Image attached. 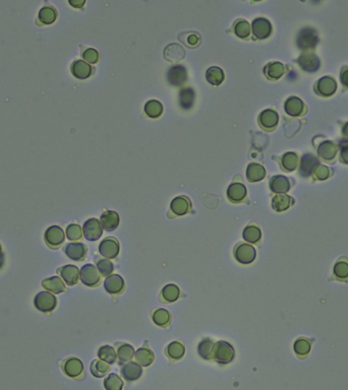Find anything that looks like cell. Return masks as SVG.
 Here are the masks:
<instances>
[{"label":"cell","mask_w":348,"mask_h":390,"mask_svg":"<svg viewBox=\"0 0 348 390\" xmlns=\"http://www.w3.org/2000/svg\"><path fill=\"white\" fill-rule=\"evenodd\" d=\"M96 267L101 276H105V278L114 271L113 263L106 258H96Z\"/></svg>","instance_id":"obj_35"},{"label":"cell","mask_w":348,"mask_h":390,"mask_svg":"<svg viewBox=\"0 0 348 390\" xmlns=\"http://www.w3.org/2000/svg\"><path fill=\"white\" fill-rule=\"evenodd\" d=\"M109 371H110L109 364L100 359L94 360L91 364V372L93 376L97 377V378H102V377L106 376L109 373Z\"/></svg>","instance_id":"obj_31"},{"label":"cell","mask_w":348,"mask_h":390,"mask_svg":"<svg viewBox=\"0 0 348 390\" xmlns=\"http://www.w3.org/2000/svg\"><path fill=\"white\" fill-rule=\"evenodd\" d=\"M120 373L124 380L128 382H133L135 380H138L143 375V369L142 366H140L138 363L130 361L122 365Z\"/></svg>","instance_id":"obj_12"},{"label":"cell","mask_w":348,"mask_h":390,"mask_svg":"<svg viewBox=\"0 0 348 390\" xmlns=\"http://www.w3.org/2000/svg\"><path fill=\"white\" fill-rule=\"evenodd\" d=\"M119 242L113 237H107L99 245V253L106 259H115L119 255Z\"/></svg>","instance_id":"obj_7"},{"label":"cell","mask_w":348,"mask_h":390,"mask_svg":"<svg viewBox=\"0 0 348 390\" xmlns=\"http://www.w3.org/2000/svg\"><path fill=\"white\" fill-rule=\"evenodd\" d=\"M309 349H310V345H309V343L306 341V339H304V338L297 339L296 343L294 344V350H295V353H296L298 356H301V357H304V356L307 355V354H308V351H309Z\"/></svg>","instance_id":"obj_43"},{"label":"cell","mask_w":348,"mask_h":390,"mask_svg":"<svg viewBox=\"0 0 348 390\" xmlns=\"http://www.w3.org/2000/svg\"><path fill=\"white\" fill-rule=\"evenodd\" d=\"M215 341L210 337H205L197 345V354L202 359L206 361L213 360V350H214Z\"/></svg>","instance_id":"obj_22"},{"label":"cell","mask_w":348,"mask_h":390,"mask_svg":"<svg viewBox=\"0 0 348 390\" xmlns=\"http://www.w3.org/2000/svg\"><path fill=\"white\" fill-rule=\"evenodd\" d=\"M83 234L87 240L90 242H95L99 240L103 234V228L100 221L95 218L86 221L83 226Z\"/></svg>","instance_id":"obj_8"},{"label":"cell","mask_w":348,"mask_h":390,"mask_svg":"<svg viewBox=\"0 0 348 390\" xmlns=\"http://www.w3.org/2000/svg\"><path fill=\"white\" fill-rule=\"evenodd\" d=\"M65 253L71 260L83 261L88 253V247L81 242H72L65 247Z\"/></svg>","instance_id":"obj_14"},{"label":"cell","mask_w":348,"mask_h":390,"mask_svg":"<svg viewBox=\"0 0 348 390\" xmlns=\"http://www.w3.org/2000/svg\"><path fill=\"white\" fill-rule=\"evenodd\" d=\"M185 52L183 48L178 44H170L164 50L165 59L171 62H177L184 58Z\"/></svg>","instance_id":"obj_28"},{"label":"cell","mask_w":348,"mask_h":390,"mask_svg":"<svg viewBox=\"0 0 348 390\" xmlns=\"http://www.w3.org/2000/svg\"><path fill=\"white\" fill-rule=\"evenodd\" d=\"M98 358L108 363L109 365H112L117 360L116 350L110 346H103L98 350Z\"/></svg>","instance_id":"obj_32"},{"label":"cell","mask_w":348,"mask_h":390,"mask_svg":"<svg viewBox=\"0 0 348 390\" xmlns=\"http://www.w3.org/2000/svg\"><path fill=\"white\" fill-rule=\"evenodd\" d=\"M247 194L246 188L242 183L234 182L229 185L227 189V198L232 204H240L245 199Z\"/></svg>","instance_id":"obj_15"},{"label":"cell","mask_w":348,"mask_h":390,"mask_svg":"<svg viewBox=\"0 0 348 390\" xmlns=\"http://www.w3.org/2000/svg\"><path fill=\"white\" fill-rule=\"evenodd\" d=\"M116 355L120 363H129L134 357V349L132 346L126 343H116Z\"/></svg>","instance_id":"obj_25"},{"label":"cell","mask_w":348,"mask_h":390,"mask_svg":"<svg viewBox=\"0 0 348 390\" xmlns=\"http://www.w3.org/2000/svg\"><path fill=\"white\" fill-rule=\"evenodd\" d=\"M62 370L65 374L73 379H81L84 376L83 362L77 357L67 358L62 363Z\"/></svg>","instance_id":"obj_5"},{"label":"cell","mask_w":348,"mask_h":390,"mask_svg":"<svg viewBox=\"0 0 348 390\" xmlns=\"http://www.w3.org/2000/svg\"><path fill=\"white\" fill-rule=\"evenodd\" d=\"M180 294L179 287L175 284H168L162 288L158 298L161 303H173L179 299Z\"/></svg>","instance_id":"obj_17"},{"label":"cell","mask_w":348,"mask_h":390,"mask_svg":"<svg viewBox=\"0 0 348 390\" xmlns=\"http://www.w3.org/2000/svg\"><path fill=\"white\" fill-rule=\"evenodd\" d=\"M206 79L211 84L219 85L224 81V71L217 66L210 67L206 72Z\"/></svg>","instance_id":"obj_33"},{"label":"cell","mask_w":348,"mask_h":390,"mask_svg":"<svg viewBox=\"0 0 348 390\" xmlns=\"http://www.w3.org/2000/svg\"><path fill=\"white\" fill-rule=\"evenodd\" d=\"M198 43H200V36H197L196 34L190 35L188 42H186L189 46H196Z\"/></svg>","instance_id":"obj_46"},{"label":"cell","mask_w":348,"mask_h":390,"mask_svg":"<svg viewBox=\"0 0 348 390\" xmlns=\"http://www.w3.org/2000/svg\"><path fill=\"white\" fill-rule=\"evenodd\" d=\"M44 240L47 246L52 249H58L65 243V235L64 230L58 227V226H51V227H49L45 231Z\"/></svg>","instance_id":"obj_6"},{"label":"cell","mask_w":348,"mask_h":390,"mask_svg":"<svg viewBox=\"0 0 348 390\" xmlns=\"http://www.w3.org/2000/svg\"><path fill=\"white\" fill-rule=\"evenodd\" d=\"M59 278L65 282L67 286H76L80 282V269L76 266L67 264V266L61 267L57 269Z\"/></svg>","instance_id":"obj_9"},{"label":"cell","mask_w":348,"mask_h":390,"mask_svg":"<svg viewBox=\"0 0 348 390\" xmlns=\"http://www.w3.org/2000/svg\"><path fill=\"white\" fill-rule=\"evenodd\" d=\"M83 57L86 61L90 62V63H97L98 60H99V53L97 52V50L93 49V48H89L87 49L84 51L83 53Z\"/></svg>","instance_id":"obj_45"},{"label":"cell","mask_w":348,"mask_h":390,"mask_svg":"<svg viewBox=\"0 0 348 390\" xmlns=\"http://www.w3.org/2000/svg\"><path fill=\"white\" fill-rule=\"evenodd\" d=\"M69 4L76 8H82L85 4V1H71V0H69Z\"/></svg>","instance_id":"obj_47"},{"label":"cell","mask_w":348,"mask_h":390,"mask_svg":"<svg viewBox=\"0 0 348 390\" xmlns=\"http://www.w3.org/2000/svg\"><path fill=\"white\" fill-rule=\"evenodd\" d=\"M270 186H271V190L277 193L286 192L289 189L288 181L286 180V178L281 177V176H277V177L273 178L271 180Z\"/></svg>","instance_id":"obj_38"},{"label":"cell","mask_w":348,"mask_h":390,"mask_svg":"<svg viewBox=\"0 0 348 390\" xmlns=\"http://www.w3.org/2000/svg\"><path fill=\"white\" fill-rule=\"evenodd\" d=\"M134 362L138 363L142 367H148L154 362L155 355L153 350L148 348V344H145V347H142L136 349L134 353Z\"/></svg>","instance_id":"obj_16"},{"label":"cell","mask_w":348,"mask_h":390,"mask_svg":"<svg viewBox=\"0 0 348 390\" xmlns=\"http://www.w3.org/2000/svg\"><path fill=\"white\" fill-rule=\"evenodd\" d=\"M3 264H4V254L2 252L1 244H0V269L3 267Z\"/></svg>","instance_id":"obj_48"},{"label":"cell","mask_w":348,"mask_h":390,"mask_svg":"<svg viewBox=\"0 0 348 390\" xmlns=\"http://www.w3.org/2000/svg\"><path fill=\"white\" fill-rule=\"evenodd\" d=\"M188 80V72L182 65H173L167 71V81L171 85L180 86Z\"/></svg>","instance_id":"obj_13"},{"label":"cell","mask_w":348,"mask_h":390,"mask_svg":"<svg viewBox=\"0 0 348 390\" xmlns=\"http://www.w3.org/2000/svg\"><path fill=\"white\" fill-rule=\"evenodd\" d=\"M277 121H278V116L276 113L272 110H266L262 112L259 117V122L261 124V126L266 129H271L274 127L277 124Z\"/></svg>","instance_id":"obj_29"},{"label":"cell","mask_w":348,"mask_h":390,"mask_svg":"<svg viewBox=\"0 0 348 390\" xmlns=\"http://www.w3.org/2000/svg\"><path fill=\"white\" fill-rule=\"evenodd\" d=\"M42 287L47 292H50L53 295H58L66 291L65 284L59 276H51V278L45 279L42 282Z\"/></svg>","instance_id":"obj_19"},{"label":"cell","mask_w":348,"mask_h":390,"mask_svg":"<svg viewBox=\"0 0 348 390\" xmlns=\"http://www.w3.org/2000/svg\"><path fill=\"white\" fill-rule=\"evenodd\" d=\"M119 216L114 210H106L102 213L100 223L102 228L107 232H112L116 230L119 226Z\"/></svg>","instance_id":"obj_18"},{"label":"cell","mask_w":348,"mask_h":390,"mask_svg":"<svg viewBox=\"0 0 348 390\" xmlns=\"http://www.w3.org/2000/svg\"><path fill=\"white\" fill-rule=\"evenodd\" d=\"M334 273L336 274L338 278L344 279L348 276V263L345 261L338 262L334 268Z\"/></svg>","instance_id":"obj_44"},{"label":"cell","mask_w":348,"mask_h":390,"mask_svg":"<svg viewBox=\"0 0 348 390\" xmlns=\"http://www.w3.org/2000/svg\"><path fill=\"white\" fill-rule=\"evenodd\" d=\"M192 210V203L190 198L180 195L174 198L170 204V212L173 217L185 216Z\"/></svg>","instance_id":"obj_11"},{"label":"cell","mask_w":348,"mask_h":390,"mask_svg":"<svg viewBox=\"0 0 348 390\" xmlns=\"http://www.w3.org/2000/svg\"><path fill=\"white\" fill-rule=\"evenodd\" d=\"M234 33L236 36L241 38V39H244V38L250 36L251 33L250 23L244 20L238 21L234 24Z\"/></svg>","instance_id":"obj_40"},{"label":"cell","mask_w":348,"mask_h":390,"mask_svg":"<svg viewBox=\"0 0 348 390\" xmlns=\"http://www.w3.org/2000/svg\"><path fill=\"white\" fill-rule=\"evenodd\" d=\"M265 176H266V171L263 166H261L256 163H251L250 165L247 166L246 177L250 182L261 181L262 179H264Z\"/></svg>","instance_id":"obj_27"},{"label":"cell","mask_w":348,"mask_h":390,"mask_svg":"<svg viewBox=\"0 0 348 390\" xmlns=\"http://www.w3.org/2000/svg\"><path fill=\"white\" fill-rule=\"evenodd\" d=\"M145 112L146 114L151 118H158L163 112V106L159 101L151 100L146 103L145 105Z\"/></svg>","instance_id":"obj_36"},{"label":"cell","mask_w":348,"mask_h":390,"mask_svg":"<svg viewBox=\"0 0 348 390\" xmlns=\"http://www.w3.org/2000/svg\"><path fill=\"white\" fill-rule=\"evenodd\" d=\"M252 29L254 35L259 38V39H265V38L269 37L271 34V24L270 22L262 18L256 19L253 21Z\"/></svg>","instance_id":"obj_23"},{"label":"cell","mask_w":348,"mask_h":390,"mask_svg":"<svg viewBox=\"0 0 348 390\" xmlns=\"http://www.w3.org/2000/svg\"><path fill=\"white\" fill-rule=\"evenodd\" d=\"M104 288L108 294L112 296H118L126 290V283H124V280L122 279L121 275L111 274L107 276L104 282Z\"/></svg>","instance_id":"obj_10"},{"label":"cell","mask_w":348,"mask_h":390,"mask_svg":"<svg viewBox=\"0 0 348 390\" xmlns=\"http://www.w3.org/2000/svg\"><path fill=\"white\" fill-rule=\"evenodd\" d=\"M80 279L81 282L90 287H96L100 285L101 282V274L99 273L97 267L94 264L88 263L85 264V266L81 268L80 270Z\"/></svg>","instance_id":"obj_4"},{"label":"cell","mask_w":348,"mask_h":390,"mask_svg":"<svg viewBox=\"0 0 348 390\" xmlns=\"http://www.w3.org/2000/svg\"><path fill=\"white\" fill-rule=\"evenodd\" d=\"M151 317L153 322L159 326L163 327V328H167L170 325L172 316L169 311L163 308H154L151 310Z\"/></svg>","instance_id":"obj_20"},{"label":"cell","mask_w":348,"mask_h":390,"mask_svg":"<svg viewBox=\"0 0 348 390\" xmlns=\"http://www.w3.org/2000/svg\"><path fill=\"white\" fill-rule=\"evenodd\" d=\"M185 354V347L179 341H174L170 343L165 349V355L171 361H178L183 358Z\"/></svg>","instance_id":"obj_24"},{"label":"cell","mask_w":348,"mask_h":390,"mask_svg":"<svg viewBox=\"0 0 348 390\" xmlns=\"http://www.w3.org/2000/svg\"><path fill=\"white\" fill-rule=\"evenodd\" d=\"M104 388L106 390H123V381L117 374L111 373L104 380Z\"/></svg>","instance_id":"obj_37"},{"label":"cell","mask_w":348,"mask_h":390,"mask_svg":"<svg viewBox=\"0 0 348 390\" xmlns=\"http://www.w3.org/2000/svg\"><path fill=\"white\" fill-rule=\"evenodd\" d=\"M71 72L74 78L79 80H86L91 77L92 67L84 60H77L71 65Z\"/></svg>","instance_id":"obj_21"},{"label":"cell","mask_w":348,"mask_h":390,"mask_svg":"<svg viewBox=\"0 0 348 390\" xmlns=\"http://www.w3.org/2000/svg\"><path fill=\"white\" fill-rule=\"evenodd\" d=\"M233 256L236 261L246 266V264H251L256 260L257 251L251 244L239 242L233 249Z\"/></svg>","instance_id":"obj_2"},{"label":"cell","mask_w":348,"mask_h":390,"mask_svg":"<svg viewBox=\"0 0 348 390\" xmlns=\"http://www.w3.org/2000/svg\"><path fill=\"white\" fill-rule=\"evenodd\" d=\"M290 200L287 195H276L272 200V206L276 211H283L289 207Z\"/></svg>","instance_id":"obj_39"},{"label":"cell","mask_w":348,"mask_h":390,"mask_svg":"<svg viewBox=\"0 0 348 390\" xmlns=\"http://www.w3.org/2000/svg\"><path fill=\"white\" fill-rule=\"evenodd\" d=\"M38 19L43 24H51L57 19V11L50 6H44L40 9Z\"/></svg>","instance_id":"obj_34"},{"label":"cell","mask_w":348,"mask_h":390,"mask_svg":"<svg viewBox=\"0 0 348 390\" xmlns=\"http://www.w3.org/2000/svg\"><path fill=\"white\" fill-rule=\"evenodd\" d=\"M235 351L233 347L225 341L215 342L213 350V360L218 364L227 365L231 363L234 359Z\"/></svg>","instance_id":"obj_1"},{"label":"cell","mask_w":348,"mask_h":390,"mask_svg":"<svg viewBox=\"0 0 348 390\" xmlns=\"http://www.w3.org/2000/svg\"><path fill=\"white\" fill-rule=\"evenodd\" d=\"M242 238L248 244H259L262 238V232L255 224H250L244 228L242 232Z\"/></svg>","instance_id":"obj_26"},{"label":"cell","mask_w":348,"mask_h":390,"mask_svg":"<svg viewBox=\"0 0 348 390\" xmlns=\"http://www.w3.org/2000/svg\"><path fill=\"white\" fill-rule=\"evenodd\" d=\"M34 305L37 310L43 313H50L57 306V299L52 293L43 291L35 296Z\"/></svg>","instance_id":"obj_3"},{"label":"cell","mask_w":348,"mask_h":390,"mask_svg":"<svg viewBox=\"0 0 348 390\" xmlns=\"http://www.w3.org/2000/svg\"><path fill=\"white\" fill-rule=\"evenodd\" d=\"M83 236V228H81L78 224H70L67 226L66 238L69 241H80L82 240Z\"/></svg>","instance_id":"obj_41"},{"label":"cell","mask_w":348,"mask_h":390,"mask_svg":"<svg viewBox=\"0 0 348 390\" xmlns=\"http://www.w3.org/2000/svg\"><path fill=\"white\" fill-rule=\"evenodd\" d=\"M265 72L269 79H278L282 75L283 67L280 63H270L265 68Z\"/></svg>","instance_id":"obj_42"},{"label":"cell","mask_w":348,"mask_h":390,"mask_svg":"<svg viewBox=\"0 0 348 390\" xmlns=\"http://www.w3.org/2000/svg\"><path fill=\"white\" fill-rule=\"evenodd\" d=\"M196 94L195 91L191 87L182 89L179 92V105L184 110H190L194 106Z\"/></svg>","instance_id":"obj_30"}]
</instances>
